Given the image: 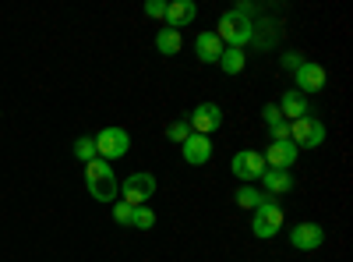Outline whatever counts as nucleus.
Here are the masks:
<instances>
[{"label": "nucleus", "instance_id": "nucleus-4", "mask_svg": "<svg viewBox=\"0 0 353 262\" xmlns=\"http://www.w3.org/2000/svg\"><path fill=\"white\" fill-rule=\"evenodd\" d=\"M290 142L304 145V149H318L321 142H325V124L314 121V118H301V121H290Z\"/></svg>", "mask_w": 353, "mask_h": 262}, {"label": "nucleus", "instance_id": "nucleus-24", "mask_svg": "<svg viewBox=\"0 0 353 262\" xmlns=\"http://www.w3.org/2000/svg\"><path fill=\"white\" fill-rule=\"evenodd\" d=\"M145 15L149 18H166V4L163 0H149V4H145Z\"/></svg>", "mask_w": 353, "mask_h": 262}, {"label": "nucleus", "instance_id": "nucleus-19", "mask_svg": "<svg viewBox=\"0 0 353 262\" xmlns=\"http://www.w3.org/2000/svg\"><path fill=\"white\" fill-rule=\"evenodd\" d=\"M261 202H269V195H261V191H254L251 185H244V188L237 191V206H241V209H258Z\"/></svg>", "mask_w": 353, "mask_h": 262}, {"label": "nucleus", "instance_id": "nucleus-9", "mask_svg": "<svg viewBox=\"0 0 353 262\" xmlns=\"http://www.w3.org/2000/svg\"><path fill=\"white\" fill-rule=\"evenodd\" d=\"M230 170L237 174L241 181H254V178H261L265 170V160H261V153H251V149H244V153H237L233 156V163H230Z\"/></svg>", "mask_w": 353, "mask_h": 262}, {"label": "nucleus", "instance_id": "nucleus-6", "mask_svg": "<svg viewBox=\"0 0 353 262\" xmlns=\"http://www.w3.org/2000/svg\"><path fill=\"white\" fill-rule=\"evenodd\" d=\"M279 227H283V209L276 206V202H261V206L254 209V238H276L279 234Z\"/></svg>", "mask_w": 353, "mask_h": 262}, {"label": "nucleus", "instance_id": "nucleus-21", "mask_svg": "<svg viewBox=\"0 0 353 262\" xmlns=\"http://www.w3.org/2000/svg\"><path fill=\"white\" fill-rule=\"evenodd\" d=\"M113 220L121 227H134V206H128V202H113Z\"/></svg>", "mask_w": 353, "mask_h": 262}, {"label": "nucleus", "instance_id": "nucleus-15", "mask_svg": "<svg viewBox=\"0 0 353 262\" xmlns=\"http://www.w3.org/2000/svg\"><path fill=\"white\" fill-rule=\"evenodd\" d=\"M279 113H283V118H290V121L307 118V96H301L297 89L283 93V100H279Z\"/></svg>", "mask_w": 353, "mask_h": 262}, {"label": "nucleus", "instance_id": "nucleus-23", "mask_svg": "<svg viewBox=\"0 0 353 262\" xmlns=\"http://www.w3.org/2000/svg\"><path fill=\"white\" fill-rule=\"evenodd\" d=\"M166 135H170L173 142H188V135H191V124H188V121H173V124L166 128Z\"/></svg>", "mask_w": 353, "mask_h": 262}, {"label": "nucleus", "instance_id": "nucleus-18", "mask_svg": "<svg viewBox=\"0 0 353 262\" xmlns=\"http://www.w3.org/2000/svg\"><path fill=\"white\" fill-rule=\"evenodd\" d=\"M244 64H248L244 50H233V46H226V50H223V57H219V68H223L226 75H241V71H244Z\"/></svg>", "mask_w": 353, "mask_h": 262}, {"label": "nucleus", "instance_id": "nucleus-14", "mask_svg": "<svg viewBox=\"0 0 353 262\" xmlns=\"http://www.w3.org/2000/svg\"><path fill=\"white\" fill-rule=\"evenodd\" d=\"M223 43H219V36L216 32H201L198 39H194V53H198V61H205V64H216L219 57H223Z\"/></svg>", "mask_w": 353, "mask_h": 262}, {"label": "nucleus", "instance_id": "nucleus-2", "mask_svg": "<svg viewBox=\"0 0 353 262\" xmlns=\"http://www.w3.org/2000/svg\"><path fill=\"white\" fill-rule=\"evenodd\" d=\"M219 43L223 46H233V50H244V43L251 39V18H248V4L237 8V11H226L219 18Z\"/></svg>", "mask_w": 353, "mask_h": 262}, {"label": "nucleus", "instance_id": "nucleus-26", "mask_svg": "<svg viewBox=\"0 0 353 262\" xmlns=\"http://www.w3.org/2000/svg\"><path fill=\"white\" fill-rule=\"evenodd\" d=\"M283 64H286V68H293V71H297V68H301L304 61H301V53H286V57H283Z\"/></svg>", "mask_w": 353, "mask_h": 262}, {"label": "nucleus", "instance_id": "nucleus-1", "mask_svg": "<svg viewBox=\"0 0 353 262\" xmlns=\"http://www.w3.org/2000/svg\"><path fill=\"white\" fill-rule=\"evenodd\" d=\"M85 181H88V195H92L96 202H117V191H121V185H117L113 170L106 160H92L85 163Z\"/></svg>", "mask_w": 353, "mask_h": 262}, {"label": "nucleus", "instance_id": "nucleus-10", "mask_svg": "<svg viewBox=\"0 0 353 262\" xmlns=\"http://www.w3.org/2000/svg\"><path fill=\"white\" fill-rule=\"evenodd\" d=\"M321 241H325V230H321L318 223H297V227H293L290 230V245L293 248H301V252H311V248H318Z\"/></svg>", "mask_w": 353, "mask_h": 262}, {"label": "nucleus", "instance_id": "nucleus-3", "mask_svg": "<svg viewBox=\"0 0 353 262\" xmlns=\"http://www.w3.org/2000/svg\"><path fill=\"white\" fill-rule=\"evenodd\" d=\"M128 149H131V135L124 131V128H103L99 135H96V153H99V160H121V156H128Z\"/></svg>", "mask_w": 353, "mask_h": 262}, {"label": "nucleus", "instance_id": "nucleus-8", "mask_svg": "<svg viewBox=\"0 0 353 262\" xmlns=\"http://www.w3.org/2000/svg\"><path fill=\"white\" fill-rule=\"evenodd\" d=\"M297 145L293 142H269V149L261 153V160H265V167L269 170H290L293 163H297Z\"/></svg>", "mask_w": 353, "mask_h": 262}, {"label": "nucleus", "instance_id": "nucleus-25", "mask_svg": "<svg viewBox=\"0 0 353 262\" xmlns=\"http://www.w3.org/2000/svg\"><path fill=\"white\" fill-rule=\"evenodd\" d=\"M265 121H269V124L283 121V113H279V106H276V103H269V106H265Z\"/></svg>", "mask_w": 353, "mask_h": 262}, {"label": "nucleus", "instance_id": "nucleus-16", "mask_svg": "<svg viewBox=\"0 0 353 262\" xmlns=\"http://www.w3.org/2000/svg\"><path fill=\"white\" fill-rule=\"evenodd\" d=\"M261 181H265V191H269V195H283V191L293 188L290 170H265V174H261Z\"/></svg>", "mask_w": 353, "mask_h": 262}, {"label": "nucleus", "instance_id": "nucleus-5", "mask_svg": "<svg viewBox=\"0 0 353 262\" xmlns=\"http://www.w3.org/2000/svg\"><path fill=\"white\" fill-rule=\"evenodd\" d=\"M121 202H128V206H145V202H149L152 195H156V178L152 174H131V178L121 185Z\"/></svg>", "mask_w": 353, "mask_h": 262}, {"label": "nucleus", "instance_id": "nucleus-11", "mask_svg": "<svg viewBox=\"0 0 353 262\" xmlns=\"http://www.w3.org/2000/svg\"><path fill=\"white\" fill-rule=\"evenodd\" d=\"M181 153L191 167H201V163H209L212 160V142L205 138V135H188V142H181Z\"/></svg>", "mask_w": 353, "mask_h": 262}, {"label": "nucleus", "instance_id": "nucleus-17", "mask_svg": "<svg viewBox=\"0 0 353 262\" xmlns=\"http://www.w3.org/2000/svg\"><path fill=\"white\" fill-rule=\"evenodd\" d=\"M156 46H159V53L173 57V53H181L184 39H181V32H176V28H159V36H156Z\"/></svg>", "mask_w": 353, "mask_h": 262}, {"label": "nucleus", "instance_id": "nucleus-13", "mask_svg": "<svg viewBox=\"0 0 353 262\" xmlns=\"http://www.w3.org/2000/svg\"><path fill=\"white\" fill-rule=\"evenodd\" d=\"M194 15H198V8L191 4V0H173V4H166V21H170V28H176V32H181L184 25H191Z\"/></svg>", "mask_w": 353, "mask_h": 262}, {"label": "nucleus", "instance_id": "nucleus-12", "mask_svg": "<svg viewBox=\"0 0 353 262\" xmlns=\"http://www.w3.org/2000/svg\"><path fill=\"white\" fill-rule=\"evenodd\" d=\"M325 78H329V75H325V68H321V64H307V61H304V64L297 68V85H301L297 93L304 96V93L325 89Z\"/></svg>", "mask_w": 353, "mask_h": 262}, {"label": "nucleus", "instance_id": "nucleus-20", "mask_svg": "<svg viewBox=\"0 0 353 262\" xmlns=\"http://www.w3.org/2000/svg\"><path fill=\"white\" fill-rule=\"evenodd\" d=\"M74 156L81 160V163H92L99 153H96V138H88V135H81L78 142H74Z\"/></svg>", "mask_w": 353, "mask_h": 262}, {"label": "nucleus", "instance_id": "nucleus-22", "mask_svg": "<svg viewBox=\"0 0 353 262\" xmlns=\"http://www.w3.org/2000/svg\"><path fill=\"white\" fill-rule=\"evenodd\" d=\"M134 227H138V230H152V227H156V213H152L149 206H138V209H134Z\"/></svg>", "mask_w": 353, "mask_h": 262}, {"label": "nucleus", "instance_id": "nucleus-7", "mask_svg": "<svg viewBox=\"0 0 353 262\" xmlns=\"http://www.w3.org/2000/svg\"><path fill=\"white\" fill-rule=\"evenodd\" d=\"M191 131L194 135H205L209 138V131H219V124H223V110L216 106V103H201V106H194L191 110Z\"/></svg>", "mask_w": 353, "mask_h": 262}]
</instances>
